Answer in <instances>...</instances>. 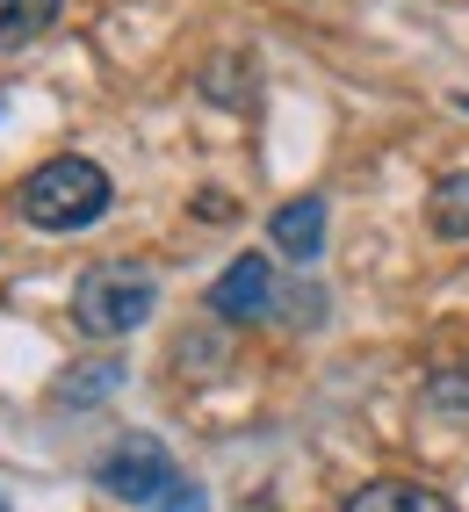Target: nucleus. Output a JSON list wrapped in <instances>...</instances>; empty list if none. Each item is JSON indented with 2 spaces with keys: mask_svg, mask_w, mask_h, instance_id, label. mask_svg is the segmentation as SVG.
<instances>
[{
  "mask_svg": "<svg viewBox=\"0 0 469 512\" xmlns=\"http://www.w3.org/2000/svg\"><path fill=\"white\" fill-rule=\"evenodd\" d=\"M109 174L94 159L80 152H65V159H44L37 174H29L15 188V210L37 224V231H87L94 217H109Z\"/></svg>",
  "mask_w": 469,
  "mask_h": 512,
  "instance_id": "1",
  "label": "nucleus"
},
{
  "mask_svg": "<svg viewBox=\"0 0 469 512\" xmlns=\"http://www.w3.org/2000/svg\"><path fill=\"white\" fill-rule=\"evenodd\" d=\"M152 303H159L152 267H138V260H102V267H87V275L73 282V325H80L87 339H130V332L152 318Z\"/></svg>",
  "mask_w": 469,
  "mask_h": 512,
  "instance_id": "2",
  "label": "nucleus"
},
{
  "mask_svg": "<svg viewBox=\"0 0 469 512\" xmlns=\"http://www.w3.org/2000/svg\"><path fill=\"white\" fill-rule=\"evenodd\" d=\"M94 484H102L109 498H130V505H159L181 484V469H174V455H166L152 433H123L116 448L94 462Z\"/></svg>",
  "mask_w": 469,
  "mask_h": 512,
  "instance_id": "3",
  "label": "nucleus"
},
{
  "mask_svg": "<svg viewBox=\"0 0 469 512\" xmlns=\"http://www.w3.org/2000/svg\"><path fill=\"white\" fill-rule=\"evenodd\" d=\"M267 303H275V275H267V260H260V253L231 260L224 275L210 282V311H217L224 325H253Z\"/></svg>",
  "mask_w": 469,
  "mask_h": 512,
  "instance_id": "4",
  "label": "nucleus"
},
{
  "mask_svg": "<svg viewBox=\"0 0 469 512\" xmlns=\"http://www.w3.org/2000/svg\"><path fill=\"white\" fill-rule=\"evenodd\" d=\"M267 238H275V253H289V260H318V246H325V195L282 202V210L267 217Z\"/></svg>",
  "mask_w": 469,
  "mask_h": 512,
  "instance_id": "5",
  "label": "nucleus"
},
{
  "mask_svg": "<svg viewBox=\"0 0 469 512\" xmlns=\"http://www.w3.org/2000/svg\"><path fill=\"white\" fill-rule=\"evenodd\" d=\"M347 512H455L441 491H426V484H397V476H376V484H361L347 498Z\"/></svg>",
  "mask_w": 469,
  "mask_h": 512,
  "instance_id": "6",
  "label": "nucleus"
},
{
  "mask_svg": "<svg viewBox=\"0 0 469 512\" xmlns=\"http://www.w3.org/2000/svg\"><path fill=\"white\" fill-rule=\"evenodd\" d=\"M123 390V361H80V368H65L58 375V390H51V404H102V397H116Z\"/></svg>",
  "mask_w": 469,
  "mask_h": 512,
  "instance_id": "7",
  "label": "nucleus"
},
{
  "mask_svg": "<svg viewBox=\"0 0 469 512\" xmlns=\"http://www.w3.org/2000/svg\"><path fill=\"white\" fill-rule=\"evenodd\" d=\"M426 224L441 231V238H469V174L433 181V195H426Z\"/></svg>",
  "mask_w": 469,
  "mask_h": 512,
  "instance_id": "8",
  "label": "nucleus"
},
{
  "mask_svg": "<svg viewBox=\"0 0 469 512\" xmlns=\"http://www.w3.org/2000/svg\"><path fill=\"white\" fill-rule=\"evenodd\" d=\"M58 22V0H0V51H22Z\"/></svg>",
  "mask_w": 469,
  "mask_h": 512,
  "instance_id": "9",
  "label": "nucleus"
},
{
  "mask_svg": "<svg viewBox=\"0 0 469 512\" xmlns=\"http://www.w3.org/2000/svg\"><path fill=\"white\" fill-rule=\"evenodd\" d=\"M145 512H210V498H203V491H195V484H188V476H181V484H174V491H166L159 505H145Z\"/></svg>",
  "mask_w": 469,
  "mask_h": 512,
  "instance_id": "10",
  "label": "nucleus"
},
{
  "mask_svg": "<svg viewBox=\"0 0 469 512\" xmlns=\"http://www.w3.org/2000/svg\"><path fill=\"white\" fill-rule=\"evenodd\" d=\"M426 404H469V375H441V383H426Z\"/></svg>",
  "mask_w": 469,
  "mask_h": 512,
  "instance_id": "11",
  "label": "nucleus"
},
{
  "mask_svg": "<svg viewBox=\"0 0 469 512\" xmlns=\"http://www.w3.org/2000/svg\"><path fill=\"white\" fill-rule=\"evenodd\" d=\"M455 109H469V94H455Z\"/></svg>",
  "mask_w": 469,
  "mask_h": 512,
  "instance_id": "12",
  "label": "nucleus"
},
{
  "mask_svg": "<svg viewBox=\"0 0 469 512\" xmlns=\"http://www.w3.org/2000/svg\"><path fill=\"white\" fill-rule=\"evenodd\" d=\"M0 512H8V505H0Z\"/></svg>",
  "mask_w": 469,
  "mask_h": 512,
  "instance_id": "13",
  "label": "nucleus"
}]
</instances>
